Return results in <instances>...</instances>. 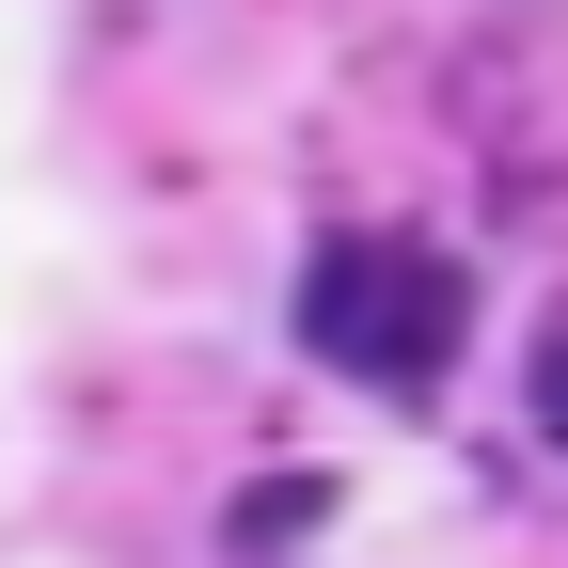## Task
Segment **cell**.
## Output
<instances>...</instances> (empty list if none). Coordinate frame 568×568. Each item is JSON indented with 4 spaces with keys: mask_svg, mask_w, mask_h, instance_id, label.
I'll use <instances>...</instances> for the list:
<instances>
[{
    "mask_svg": "<svg viewBox=\"0 0 568 568\" xmlns=\"http://www.w3.org/2000/svg\"><path fill=\"white\" fill-rule=\"evenodd\" d=\"M537 426H552V443H568V316L537 332Z\"/></svg>",
    "mask_w": 568,
    "mask_h": 568,
    "instance_id": "7a4b0ae2",
    "label": "cell"
},
{
    "mask_svg": "<svg viewBox=\"0 0 568 568\" xmlns=\"http://www.w3.org/2000/svg\"><path fill=\"white\" fill-rule=\"evenodd\" d=\"M458 332H474L458 253H426V237H316V268H301V347H316L332 379L426 395V379L458 364Z\"/></svg>",
    "mask_w": 568,
    "mask_h": 568,
    "instance_id": "6da1fadb",
    "label": "cell"
}]
</instances>
